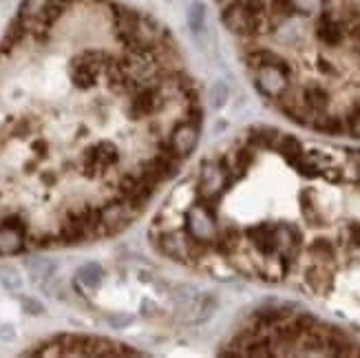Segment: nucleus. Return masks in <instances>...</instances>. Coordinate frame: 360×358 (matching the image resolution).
I'll return each mask as SVG.
<instances>
[{"mask_svg": "<svg viewBox=\"0 0 360 358\" xmlns=\"http://www.w3.org/2000/svg\"><path fill=\"white\" fill-rule=\"evenodd\" d=\"M342 120H345V129H347V133H349L352 137H358V139H360V104L349 106L347 115L342 117Z\"/></svg>", "mask_w": 360, "mask_h": 358, "instance_id": "bb28decb", "label": "nucleus"}, {"mask_svg": "<svg viewBox=\"0 0 360 358\" xmlns=\"http://www.w3.org/2000/svg\"><path fill=\"white\" fill-rule=\"evenodd\" d=\"M245 5L250 7V11L257 13V15L265 13V3H263V0H245Z\"/></svg>", "mask_w": 360, "mask_h": 358, "instance_id": "72a5a7b5", "label": "nucleus"}, {"mask_svg": "<svg viewBox=\"0 0 360 358\" xmlns=\"http://www.w3.org/2000/svg\"><path fill=\"white\" fill-rule=\"evenodd\" d=\"M316 67H319V71L325 73V75H336V73H338V71L332 67V62H330V60H325V58H319Z\"/></svg>", "mask_w": 360, "mask_h": 358, "instance_id": "2f4dec72", "label": "nucleus"}, {"mask_svg": "<svg viewBox=\"0 0 360 358\" xmlns=\"http://www.w3.org/2000/svg\"><path fill=\"white\" fill-rule=\"evenodd\" d=\"M135 215H137L135 208L127 199L111 201V204H106L98 212V222H100V228H104L106 232H115V230H122L124 226H129Z\"/></svg>", "mask_w": 360, "mask_h": 358, "instance_id": "0eeeda50", "label": "nucleus"}, {"mask_svg": "<svg viewBox=\"0 0 360 358\" xmlns=\"http://www.w3.org/2000/svg\"><path fill=\"white\" fill-rule=\"evenodd\" d=\"M214 204L217 201H199L193 204L186 212V232L199 243L212 248L217 239V217H214Z\"/></svg>", "mask_w": 360, "mask_h": 358, "instance_id": "f257e3e1", "label": "nucleus"}, {"mask_svg": "<svg viewBox=\"0 0 360 358\" xmlns=\"http://www.w3.org/2000/svg\"><path fill=\"white\" fill-rule=\"evenodd\" d=\"M13 338H15L13 325H0V340H5V343H11Z\"/></svg>", "mask_w": 360, "mask_h": 358, "instance_id": "473e14b6", "label": "nucleus"}, {"mask_svg": "<svg viewBox=\"0 0 360 358\" xmlns=\"http://www.w3.org/2000/svg\"><path fill=\"white\" fill-rule=\"evenodd\" d=\"M241 245V230L234 226H224L221 230L217 232V239L212 243V248L224 257H230L239 250Z\"/></svg>", "mask_w": 360, "mask_h": 358, "instance_id": "4468645a", "label": "nucleus"}, {"mask_svg": "<svg viewBox=\"0 0 360 358\" xmlns=\"http://www.w3.org/2000/svg\"><path fill=\"white\" fill-rule=\"evenodd\" d=\"M230 100V87L226 80H217L210 91H208V106L212 111H219V108H224L226 102Z\"/></svg>", "mask_w": 360, "mask_h": 358, "instance_id": "412c9836", "label": "nucleus"}, {"mask_svg": "<svg viewBox=\"0 0 360 358\" xmlns=\"http://www.w3.org/2000/svg\"><path fill=\"white\" fill-rule=\"evenodd\" d=\"M197 144H199V124H195L191 120H184V122L175 124V129L168 139V148L173 151V155H177L179 160L191 158Z\"/></svg>", "mask_w": 360, "mask_h": 358, "instance_id": "20e7f679", "label": "nucleus"}, {"mask_svg": "<svg viewBox=\"0 0 360 358\" xmlns=\"http://www.w3.org/2000/svg\"><path fill=\"white\" fill-rule=\"evenodd\" d=\"M311 127H314L316 131L321 133H327V135H342L347 133L345 129V120L338 117V115H332V113H321V115H314V120H311Z\"/></svg>", "mask_w": 360, "mask_h": 358, "instance_id": "6ab92c4d", "label": "nucleus"}, {"mask_svg": "<svg viewBox=\"0 0 360 358\" xmlns=\"http://www.w3.org/2000/svg\"><path fill=\"white\" fill-rule=\"evenodd\" d=\"M164 104H166L164 84H160V87H144V89H139L135 93L133 104H131V115L135 120L150 117L155 113H160Z\"/></svg>", "mask_w": 360, "mask_h": 358, "instance_id": "423d86ee", "label": "nucleus"}, {"mask_svg": "<svg viewBox=\"0 0 360 358\" xmlns=\"http://www.w3.org/2000/svg\"><path fill=\"white\" fill-rule=\"evenodd\" d=\"M274 151L281 153L283 158L294 164L296 160L301 158V155L305 153L303 151V144H301V139L299 137H294V135H288V133H281L278 139H276V144H274Z\"/></svg>", "mask_w": 360, "mask_h": 358, "instance_id": "dca6fc26", "label": "nucleus"}, {"mask_svg": "<svg viewBox=\"0 0 360 358\" xmlns=\"http://www.w3.org/2000/svg\"><path fill=\"white\" fill-rule=\"evenodd\" d=\"M316 36L327 46H338L345 40V29H342V25L336 18H332L330 13H323L316 23Z\"/></svg>", "mask_w": 360, "mask_h": 358, "instance_id": "f8f14e48", "label": "nucleus"}, {"mask_svg": "<svg viewBox=\"0 0 360 358\" xmlns=\"http://www.w3.org/2000/svg\"><path fill=\"white\" fill-rule=\"evenodd\" d=\"M292 5H294V11L309 15V13H316L323 7V0H292Z\"/></svg>", "mask_w": 360, "mask_h": 358, "instance_id": "cd10ccee", "label": "nucleus"}, {"mask_svg": "<svg viewBox=\"0 0 360 358\" xmlns=\"http://www.w3.org/2000/svg\"><path fill=\"white\" fill-rule=\"evenodd\" d=\"M252 162H255V148L252 146H250V148H239L237 153H234V162H230L234 175H237V177L245 175V170L252 166Z\"/></svg>", "mask_w": 360, "mask_h": 358, "instance_id": "b1692460", "label": "nucleus"}, {"mask_svg": "<svg viewBox=\"0 0 360 358\" xmlns=\"http://www.w3.org/2000/svg\"><path fill=\"white\" fill-rule=\"evenodd\" d=\"M274 239H276V255L285 257L288 261H292L296 255H299L301 243H303L301 230L290 224H278L274 228Z\"/></svg>", "mask_w": 360, "mask_h": 358, "instance_id": "1a4fd4ad", "label": "nucleus"}, {"mask_svg": "<svg viewBox=\"0 0 360 358\" xmlns=\"http://www.w3.org/2000/svg\"><path fill=\"white\" fill-rule=\"evenodd\" d=\"M342 235H345L349 245L360 248V222H349L345 226V230H342Z\"/></svg>", "mask_w": 360, "mask_h": 358, "instance_id": "c85d7f7f", "label": "nucleus"}, {"mask_svg": "<svg viewBox=\"0 0 360 358\" xmlns=\"http://www.w3.org/2000/svg\"><path fill=\"white\" fill-rule=\"evenodd\" d=\"M245 65H248L250 69H252V71H257V69H261V67H276V69L283 71L285 75L292 77V67H290V62L283 60L281 56H276L274 51H265V49H261V51L248 53V56H245Z\"/></svg>", "mask_w": 360, "mask_h": 358, "instance_id": "ddd939ff", "label": "nucleus"}, {"mask_svg": "<svg viewBox=\"0 0 360 358\" xmlns=\"http://www.w3.org/2000/svg\"><path fill=\"white\" fill-rule=\"evenodd\" d=\"M255 87L263 98L278 100L283 93L290 91V75L276 67H261L255 75Z\"/></svg>", "mask_w": 360, "mask_h": 358, "instance_id": "39448f33", "label": "nucleus"}, {"mask_svg": "<svg viewBox=\"0 0 360 358\" xmlns=\"http://www.w3.org/2000/svg\"><path fill=\"white\" fill-rule=\"evenodd\" d=\"M309 255L314 257L319 263H332L334 259H336V248H334V243L330 241V239H314L309 243Z\"/></svg>", "mask_w": 360, "mask_h": 358, "instance_id": "aec40b11", "label": "nucleus"}, {"mask_svg": "<svg viewBox=\"0 0 360 358\" xmlns=\"http://www.w3.org/2000/svg\"><path fill=\"white\" fill-rule=\"evenodd\" d=\"M330 91L319 82H309L301 91V102L311 115H321L330 108Z\"/></svg>", "mask_w": 360, "mask_h": 358, "instance_id": "9d476101", "label": "nucleus"}, {"mask_svg": "<svg viewBox=\"0 0 360 358\" xmlns=\"http://www.w3.org/2000/svg\"><path fill=\"white\" fill-rule=\"evenodd\" d=\"M25 232L27 226L20 217H7L0 224V255H15L25 245Z\"/></svg>", "mask_w": 360, "mask_h": 358, "instance_id": "6e6552de", "label": "nucleus"}, {"mask_svg": "<svg viewBox=\"0 0 360 358\" xmlns=\"http://www.w3.org/2000/svg\"><path fill=\"white\" fill-rule=\"evenodd\" d=\"M261 18H263V15H257V13L250 11V7L245 5V0H243V3H232L221 11L224 27L230 31V34L243 36V38L259 34V31H261Z\"/></svg>", "mask_w": 360, "mask_h": 358, "instance_id": "f03ea898", "label": "nucleus"}, {"mask_svg": "<svg viewBox=\"0 0 360 358\" xmlns=\"http://www.w3.org/2000/svg\"><path fill=\"white\" fill-rule=\"evenodd\" d=\"M29 270H31V276L34 279H49L56 270V266L51 261H46V259H34V261H29L27 263Z\"/></svg>", "mask_w": 360, "mask_h": 358, "instance_id": "393cba45", "label": "nucleus"}, {"mask_svg": "<svg viewBox=\"0 0 360 358\" xmlns=\"http://www.w3.org/2000/svg\"><path fill=\"white\" fill-rule=\"evenodd\" d=\"M77 281L86 288H91V290H96L102 283V268L98 266V263H86V266H82L80 270H77Z\"/></svg>", "mask_w": 360, "mask_h": 358, "instance_id": "5701e85b", "label": "nucleus"}, {"mask_svg": "<svg viewBox=\"0 0 360 358\" xmlns=\"http://www.w3.org/2000/svg\"><path fill=\"white\" fill-rule=\"evenodd\" d=\"M278 135L281 133L270 127H252L248 131V144L252 148H274Z\"/></svg>", "mask_w": 360, "mask_h": 358, "instance_id": "a211bd4d", "label": "nucleus"}, {"mask_svg": "<svg viewBox=\"0 0 360 358\" xmlns=\"http://www.w3.org/2000/svg\"><path fill=\"white\" fill-rule=\"evenodd\" d=\"M349 168L354 173V181H360V151H349Z\"/></svg>", "mask_w": 360, "mask_h": 358, "instance_id": "7c9ffc66", "label": "nucleus"}, {"mask_svg": "<svg viewBox=\"0 0 360 358\" xmlns=\"http://www.w3.org/2000/svg\"><path fill=\"white\" fill-rule=\"evenodd\" d=\"M349 38H352V40H354L358 46H360V23H356V25L349 29Z\"/></svg>", "mask_w": 360, "mask_h": 358, "instance_id": "f704fd0d", "label": "nucleus"}, {"mask_svg": "<svg viewBox=\"0 0 360 358\" xmlns=\"http://www.w3.org/2000/svg\"><path fill=\"white\" fill-rule=\"evenodd\" d=\"M301 212H303V219L309 224V226H323V219H321V215H319V208L314 204V199H311V191H303L301 197Z\"/></svg>", "mask_w": 360, "mask_h": 358, "instance_id": "4be33fe9", "label": "nucleus"}, {"mask_svg": "<svg viewBox=\"0 0 360 358\" xmlns=\"http://www.w3.org/2000/svg\"><path fill=\"white\" fill-rule=\"evenodd\" d=\"M274 228L272 224H261L248 230V237L252 241V245L263 255V257H272L276 255V239H274Z\"/></svg>", "mask_w": 360, "mask_h": 358, "instance_id": "9b49d317", "label": "nucleus"}, {"mask_svg": "<svg viewBox=\"0 0 360 358\" xmlns=\"http://www.w3.org/2000/svg\"><path fill=\"white\" fill-rule=\"evenodd\" d=\"M0 283H3L7 290H18L22 286V279H20V274L15 268L0 266Z\"/></svg>", "mask_w": 360, "mask_h": 358, "instance_id": "a878e982", "label": "nucleus"}, {"mask_svg": "<svg viewBox=\"0 0 360 358\" xmlns=\"http://www.w3.org/2000/svg\"><path fill=\"white\" fill-rule=\"evenodd\" d=\"M188 29H191V34L199 40L203 34H206V5L195 0V3L188 5Z\"/></svg>", "mask_w": 360, "mask_h": 358, "instance_id": "f3484780", "label": "nucleus"}, {"mask_svg": "<svg viewBox=\"0 0 360 358\" xmlns=\"http://www.w3.org/2000/svg\"><path fill=\"white\" fill-rule=\"evenodd\" d=\"M232 186L224 173V168L219 166V162H203L201 164V175L197 184V193L203 201H217L221 197V193Z\"/></svg>", "mask_w": 360, "mask_h": 358, "instance_id": "7ed1b4c3", "label": "nucleus"}, {"mask_svg": "<svg viewBox=\"0 0 360 358\" xmlns=\"http://www.w3.org/2000/svg\"><path fill=\"white\" fill-rule=\"evenodd\" d=\"M20 303H22V309H25V312H29V314H42L44 312V307H42V303H38L36 299H20Z\"/></svg>", "mask_w": 360, "mask_h": 358, "instance_id": "c756f323", "label": "nucleus"}, {"mask_svg": "<svg viewBox=\"0 0 360 358\" xmlns=\"http://www.w3.org/2000/svg\"><path fill=\"white\" fill-rule=\"evenodd\" d=\"M305 281L316 294H325L327 290L332 288V272L327 270L325 263H314L311 268H307Z\"/></svg>", "mask_w": 360, "mask_h": 358, "instance_id": "2eb2a0df", "label": "nucleus"}]
</instances>
